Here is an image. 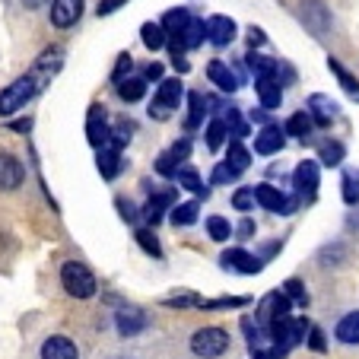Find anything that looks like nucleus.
Returning a JSON list of instances; mask_svg holds the SVG:
<instances>
[{"instance_id":"obj_1","label":"nucleus","mask_w":359,"mask_h":359,"mask_svg":"<svg viewBox=\"0 0 359 359\" xmlns=\"http://www.w3.org/2000/svg\"><path fill=\"white\" fill-rule=\"evenodd\" d=\"M61 67H64V48H61V45L45 48V51L35 57V64H32V70H29V76L35 80L39 93H41V89H45L51 80H55L57 74H61Z\"/></svg>"},{"instance_id":"obj_2","label":"nucleus","mask_w":359,"mask_h":359,"mask_svg":"<svg viewBox=\"0 0 359 359\" xmlns=\"http://www.w3.org/2000/svg\"><path fill=\"white\" fill-rule=\"evenodd\" d=\"M61 283H64V290L76 299H89L95 292L93 271H89L86 264H76V261H67V264L61 267Z\"/></svg>"},{"instance_id":"obj_3","label":"nucleus","mask_w":359,"mask_h":359,"mask_svg":"<svg viewBox=\"0 0 359 359\" xmlns=\"http://www.w3.org/2000/svg\"><path fill=\"white\" fill-rule=\"evenodd\" d=\"M191 350L201 359H217L229 350V334L223 327H201V331L191 337Z\"/></svg>"},{"instance_id":"obj_4","label":"nucleus","mask_w":359,"mask_h":359,"mask_svg":"<svg viewBox=\"0 0 359 359\" xmlns=\"http://www.w3.org/2000/svg\"><path fill=\"white\" fill-rule=\"evenodd\" d=\"M35 93H39V86H35V80L29 74L20 76V80H13L7 89H0V115H13V111H20Z\"/></svg>"},{"instance_id":"obj_5","label":"nucleus","mask_w":359,"mask_h":359,"mask_svg":"<svg viewBox=\"0 0 359 359\" xmlns=\"http://www.w3.org/2000/svg\"><path fill=\"white\" fill-rule=\"evenodd\" d=\"M182 83L178 80H163L156 89V95H153V102H149V115L156 118V121H165V118L172 115V111L178 109V102H182Z\"/></svg>"},{"instance_id":"obj_6","label":"nucleus","mask_w":359,"mask_h":359,"mask_svg":"<svg viewBox=\"0 0 359 359\" xmlns=\"http://www.w3.org/2000/svg\"><path fill=\"white\" fill-rule=\"evenodd\" d=\"M290 305L292 302L283 296V292H267V296L261 299V305H258V325L271 331L280 318H286V315H290Z\"/></svg>"},{"instance_id":"obj_7","label":"nucleus","mask_w":359,"mask_h":359,"mask_svg":"<svg viewBox=\"0 0 359 359\" xmlns=\"http://www.w3.org/2000/svg\"><path fill=\"white\" fill-rule=\"evenodd\" d=\"M292 184H296V194L302 197L305 203L315 201V191H318V163H312V159L299 163L296 175H292Z\"/></svg>"},{"instance_id":"obj_8","label":"nucleus","mask_w":359,"mask_h":359,"mask_svg":"<svg viewBox=\"0 0 359 359\" xmlns=\"http://www.w3.org/2000/svg\"><path fill=\"white\" fill-rule=\"evenodd\" d=\"M255 201L271 213H292L296 210V203H292L283 191L273 188V184H258V188H255Z\"/></svg>"},{"instance_id":"obj_9","label":"nucleus","mask_w":359,"mask_h":359,"mask_svg":"<svg viewBox=\"0 0 359 359\" xmlns=\"http://www.w3.org/2000/svg\"><path fill=\"white\" fill-rule=\"evenodd\" d=\"M86 137L95 149H102L109 143V121H105V109L102 105H93L89 109V118H86Z\"/></svg>"},{"instance_id":"obj_10","label":"nucleus","mask_w":359,"mask_h":359,"mask_svg":"<svg viewBox=\"0 0 359 359\" xmlns=\"http://www.w3.org/2000/svg\"><path fill=\"white\" fill-rule=\"evenodd\" d=\"M83 16V0H51V22L57 29L74 26Z\"/></svg>"},{"instance_id":"obj_11","label":"nucleus","mask_w":359,"mask_h":359,"mask_svg":"<svg viewBox=\"0 0 359 359\" xmlns=\"http://www.w3.org/2000/svg\"><path fill=\"white\" fill-rule=\"evenodd\" d=\"M115 325H118V334H121V337H134V334H140L143 327H147V312L128 305V309H121V312L115 315Z\"/></svg>"},{"instance_id":"obj_12","label":"nucleus","mask_w":359,"mask_h":359,"mask_svg":"<svg viewBox=\"0 0 359 359\" xmlns=\"http://www.w3.org/2000/svg\"><path fill=\"white\" fill-rule=\"evenodd\" d=\"M309 118H312L315 124H321V128H327V124L337 118V102L321 95V93L309 95Z\"/></svg>"},{"instance_id":"obj_13","label":"nucleus","mask_w":359,"mask_h":359,"mask_svg":"<svg viewBox=\"0 0 359 359\" xmlns=\"http://www.w3.org/2000/svg\"><path fill=\"white\" fill-rule=\"evenodd\" d=\"M255 89H258L261 109H267V111L280 109V102H283V86L277 83V76H261V80H255Z\"/></svg>"},{"instance_id":"obj_14","label":"nucleus","mask_w":359,"mask_h":359,"mask_svg":"<svg viewBox=\"0 0 359 359\" xmlns=\"http://www.w3.org/2000/svg\"><path fill=\"white\" fill-rule=\"evenodd\" d=\"M203 26H207V39L219 48H226L232 39H236V22H232L229 16H210Z\"/></svg>"},{"instance_id":"obj_15","label":"nucleus","mask_w":359,"mask_h":359,"mask_svg":"<svg viewBox=\"0 0 359 359\" xmlns=\"http://www.w3.org/2000/svg\"><path fill=\"white\" fill-rule=\"evenodd\" d=\"M286 143L283 130L273 128V124H267V128L258 130V137H255V153H261V156H273V153H280Z\"/></svg>"},{"instance_id":"obj_16","label":"nucleus","mask_w":359,"mask_h":359,"mask_svg":"<svg viewBox=\"0 0 359 359\" xmlns=\"http://www.w3.org/2000/svg\"><path fill=\"white\" fill-rule=\"evenodd\" d=\"M22 163L20 159H13L10 153H0V188L4 191H13L22 184Z\"/></svg>"},{"instance_id":"obj_17","label":"nucleus","mask_w":359,"mask_h":359,"mask_svg":"<svg viewBox=\"0 0 359 359\" xmlns=\"http://www.w3.org/2000/svg\"><path fill=\"white\" fill-rule=\"evenodd\" d=\"M172 203H175V191H159V194H153L147 201V207H143V219H147L149 226H156Z\"/></svg>"},{"instance_id":"obj_18","label":"nucleus","mask_w":359,"mask_h":359,"mask_svg":"<svg viewBox=\"0 0 359 359\" xmlns=\"http://www.w3.org/2000/svg\"><path fill=\"white\" fill-rule=\"evenodd\" d=\"M41 359H80L76 344L67 337H48L41 344Z\"/></svg>"},{"instance_id":"obj_19","label":"nucleus","mask_w":359,"mask_h":359,"mask_svg":"<svg viewBox=\"0 0 359 359\" xmlns=\"http://www.w3.org/2000/svg\"><path fill=\"white\" fill-rule=\"evenodd\" d=\"M223 267H232V271H242V273H258L261 261L255 255H248L245 248H229L223 255Z\"/></svg>"},{"instance_id":"obj_20","label":"nucleus","mask_w":359,"mask_h":359,"mask_svg":"<svg viewBox=\"0 0 359 359\" xmlns=\"http://www.w3.org/2000/svg\"><path fill=\"white\" fill-rule=\"evenodd\" d=\"M121 149L118 147H111V143H105V147L99 149V172H102V178H115L118 172H121Z\"/></svg>"},{"instance_id":"obj_21","label":"nucleus","mask_w":359,"mask_h":359,"mask_svg":"<svg viewBox=\"0 0 359 359\" xmlns=\"http://www.w3.org/2000/svg\"><path fill=\"white\" fill-rule=\"evenodd\" d=\"M207 76H210V83H217L223 93H236L238 89V76L229 70V64L223 61H213L210 67H207Z\"/></svg>"},{"instance_id":"obj_22","label":"nucleus","mask_w":359,"mask_h":359,"mask_svg":"<svg viewBox=\"0 0 359 359\" xmlns=\"http://www.w3.org/2000/svg\"><path fill=\"white\" fill-rule=\"evenodd\" d=\"M172 39H178V41H182V48L188 51V48L203 45V39H207V26H203V20H194V16H191L188 26H184L178 35H172Z\"/></svg>"},{"instance_id":"obj_23","label":"nucleus","mask_w":359,"mask_h":359,"mask_svg":"<svg viewBox=\"0 0 359 359\" xmlns=\"http://www.w3.org/2000/svg\"><path fill=\"white\" fill-rule=\"evenodd\" d=\"M337 340L340 344H359V312H350L337 321Z\"/></svg>"},{"instance_id":"obj_24","label":"nucleus","mask_w":359,"mask_h":359,"mask_svg":"<svg viewBox=\"0 0 359 359\" xmlns=\"http://www.w3.org/2000/svg\"><path fill=\"white\" fill-rule=\"evenodd\" d=\"M327 67H331V74L340 80V86L346 89V95L359 102V80H356V76H353V74H346V67H344V64H340V61H334V57H331V61H327Z\"/></svg>"},{"instance_id":"obj_25","label":"nucleus","mask_w":359,"mask_h":359,"mask_svg":"<svg viewBox=\"0 0 359 359\" xmlns=\"http://www.w3.org/2000/svg\"><path fill=\"white\" fill-rule=\"evenodd\" d=\"M143 93H147V80H143V76H128V80L118 83V95H121L124 102H140Z\"/></svg>"},{"instance_id":"obj_26","label":"nucleus","mask_w":359,"mask_h":359,"mask_svg":"<svg viewBox=\"0 0 359 359\" xmlns=\"http://www.w3.org/2000/svg\"><path fill=\"white\" fill-rule=\"evenodd\" d=\"M188 20H191V13H188V7H178V10H169V13L163 16V32L165 35H178L184 26H188Z\"/></svg>"},{"instance_id":"obj_27","label":"nucleus","mask_w":359,"mask_h":359,"mask_svg":"<svg viewBox=\"0 0 359 359\" xmlns=\"http://www.w3.org/2000/svg\"><path fill=\"white\" fill-rule=\"evenodd\" d=\"M226 165H229V169L238 175V172H245V169L251 165V153H248V149H245L238 140H232V143H229V156H226Z\"/></svg>"},{"instance_id":"obj_28","label":"nucleus","mask_w":359,"mask_h":359,"mask_svg":"<svg viewBox=\"0 0 359 359\" xmlns=\"http://www.w3.org/2000/svg\"><path fill=\"white\" fill-rule=\"evenodd\" d=\"M175 182L182 184V188H188L191 194H203L207 197V188H203V182H201V175H197L191 165H182V169L175 172Z\"/></svg>"},{"instance_id":"obj_29","label":"nucleus","mask_w":359,"mask_h":359,"mask_svg":"<svg viewBox=\"0 0 359 359\" xmlns=\"http://www.w3.org/2000/svg\"><path fill=\"white\" fill-rule=\"evenodd\" d=\"M248 70L255 76H277V61H273V57H267V55H248Z\"/></svg>"},{"instance_id":"obj_30","label":"nucleus","mask_w":359,"mask_h":359,"mask_svg":"<svg viewBox=\"0 0 359 359\" xmlns=\"http://www.w3.org/2000/svg\"><path fill=\"white\" fill-rule=\"evenodd\" d=\"M140 39H143V45H147L149 51H159V48L165 45V32H163V26H159V22H143Z\"/></svg>"},{"instance_id":"obj_31","label":"nucleus","mask_w":359,"mask_h":359,"mask_svg":"<svg viewBox=\"0 0 359 359\" xmlns=\"http://www.w3.org/2000/svg\"><path fill=\"white\" fill-rule=\"evenodd\" d=\"M312 118H309V111H296V115L290 118V121H286V134H292V137H309L312 134Z\"/></svg>"},{"instance_id":"obj_32","label":"nucleus","mask_w":359,"mask_h":359,"mask_svg":"<svg viewBox=\"0 0 359 359\" xmlns=\"http://www.w3.org/2000/svg\"><path fill=\"white\" fill-rule=\"evenodd\" d=\"M188 105H191V111H188V130H194V128H201V121H203V105H207V95H201V93H191L188 95Z\"/></svg>"},{"instance_id":"obj_33","label":"nucleus","mask_w":359,"mask_h":359,"mask_svg":"<svg viewBox=\"0 0 359 359\" xmlns=\"http://www.w3.org/2000/svg\"><path fill=\"white\" fill-rule=\"evenodd\" d=\"M318 156H321V163H325V165H340V163H344V143L325 140L318 147Z\"/></svg>"},{"instance_id":"obj_34","label":"nucleus","mask_w":359,"mask_h":359,"mask_svg":"<svg viewBox=\"0 0 359 359\" xmlns=\"http://www.w3.org/2000/svg\"><path fill=\"white\" fill-rule=\"evenodd\" d=\"M197 201H188V203H178V207H172V223L175 226H191L197 219Z\"/></svg>"},{"instance_id":"obj_35","label":"nucleus","mask_w":359,"mask_h":359,"mask_svg":"<svg viewBox=\"0 0 359 359\" xmlns=\"http://www.w3.org/2000/svg\"><path fill=\"white\" fill-rule=\"evenodd\" d=\"M226 134H229V128H226L219 118H213L210 124H207V147L210 149H219L226 143Z\"/></svg>"},{"instance_id":"obj_36","label":"nucleus","mask_w":359,"mask_h":359,"mask_svg":"<svg viewBox=\"0 0 359 359\" xmlns=\"http://www.w3.org/2000/svg\"><path fill=\"white\" fill-rule=\"evenodd\" d=\"M207 232H210L213 242H226V238L232 236V226H229V219H223V217H210L207 219Z\"/></svg>"},{"instance_id":"obj_37","label":"nucleus","mask_w":359,"mask_h":359,"mask_svg":"<svg viewBox=\"0 0 359 359\" xmlns=\"http://www.w3.org/2000/svg\"><path fill=\"white\" fill-rule=\"evenodd\" d=\"M137 242H140V248L147 251V255H153V258H163V248H159V238L153 236L149 229H137Z\"/></svg>"},{"instance_id":"obj_38","label":"nucleus","mask_w":359,"mask_h":359,"mask_svg":"<svg viewBox=\"0 0 359 359\" xmlns=\"http://www.w3.org/2000/svg\"><path fill=\"white\" fill-rule=\"evenodd\" d=\"M283 296L290 299V302H296V305H309V292H305V286L299 283V280H286Z\"/></svg>"},{"instance_id":"obj_39","label":"nucleus","mask_w":359,"mask_h":359,"mask_svg":"<svg viewBox=\"0 0 359 359\" xmlns=\"http://www.w3.org/2000/svg\"><path fill=\"white\" fill-rule=\"evenodd\" d=\"M255 188H238L236 194H232V207H236V210H242V213H248L251 207H255Z\"/></svg>"},{"instance_id":"obj_40","label":"nucleus","mask_w":359,"mask_h":359,"mask_svg":"<svg viewBox=\"0 0 359 359\" xmlns=\"http://www.w3.org/2000/svg\"><path fill=\"white\" fill-rule=\"evenodd\" d=\"M344 201L359 203V172H346L344 175Z\"/></svg>"},{"instance_id":"obj_41","label":"nucleus","mask_w":359,"mask_h":359,"mask_svg":"<svg viewBox=\"0 0 359 359\" xmlns=\"http://www.w3.org/2000/svg\"><path fill=\"white\" fill-rule=\"evenodd\" d=\"M242 305H248V299H245V296L213 299V302H203V299H201V309H242Z\"/></svg>"},{"instance_id":"obj_42","label":"nucleus","mask_w":359,"mask_h":359,"mask_svg":"<svg viewBox=\"0 0 359 359\" xmlns=\"http://www.w3.org/2000/svg\"><path fill=\"white\" fill-rule=\"evenodd\" d=\"M130 67H134V61H130V55H121L118 57V64H115V70H111V83H121V80H128V74H130Z\"/></svg>"},{"instance_id":"obj_43","label":"nucleus","mask_w":359,"mask_h":359,"mask_svg":"<svg viewBox=\"0 0 359 359\" xmlns=\"http://www.w3.org/2000/svg\"><path fill=\"white\" fill-rule=\"evenodd\" d=\"M156 169H159V175H172V178H175L178 163L172 159V153H163V156H159V163H156Z\"/></svg>"},{"instance_id":"obj_44","label":"nucleus","mask_w":359,"mask_h":359,"mask_svg":"<svg viewBox=\"0 0 359 359\" xmlns=\"http://www.w3.org/2000/svg\"><path fill=\"white\" fill-rule=\"evenodd\" d=\"M236 178H238V175H236V172H232L226 163H219L217 169H213V184H226V182H236Z\"/></svg>"},{"instance_id":"obj_45","label":"nucleus","mask_w":359,"mask_h":359,"mask_svg":"<svg viewBox=\"0 0 359 359\" xmlns=\"http://www.w3.org/2000/svg\"><path fill=\"white\" fill-rule=\"evenodd\" d=\"M165 305H172V309H184V305H201V299L191 296V292H182V296H169Z\"/></svg>"},{"instance_id":"obj_46","label":"nucleus","mask_w":359,"mask_h":359,"mask_svg":"<svg viewBox=\"0 0 359 359\" xmlns=\"http://www.w3.org/2000/svg\"><path fill=\"white\" fill-rule=\"evenodd\" d=\"M128 0H99V7H95V13L99 16H109V13H115L118 7H124Z\"/></svg>"},{"instance_id":"obj_47","label":"nucleus","mask_w":359,"mask_h":359,"mask_svg":"<svg viewBox=\"0 0 359 359\" xmlns=\"http://www.w3.org/2000/svg\"><path fill=\"white\" fill-rule=\"evenodd\" d=\"M172 153V159H175V163H182V159H188V153H191V140H178L175 147L169 149Z\"/></svg>"},{"instance_id":"obj_48","label":"nucleus","mask_w":359,"mask_h":359,"mask_svg":"<svg viewBox=\"0 0 359 359\" xmlns=\"http://www.w3.org/2000/svg\"><path fill=\"white\" fill-rule=\"evenodd\" d=\"M309 346H312V350H325V334L318 331V327H309Z\"/></svg>"},{"instance_id":"obj_49","label":"nucleus","mask_w":359,"mask_h":359,"mask_svg":"<svg viewBox=\"0 0 359 359\" xmlns=\"http://www.w3.org/2000/svg\"><path fill=\"white\" fill-rule=\"evenodd\" d=\"M118 210H121V217H124V219H130V223H134V219H137L134 203H128V201H124V197H118Z\"/></svg>"},{"instance_id":"obj_50","label":"nucleus","mask_w":359,"mask_h":359,"mask_svg":"<svg viewBox=\"0 0 359 359\" xmlns=\"http://www.w3.org/2000/svg\"><path fill=\"white\" fill-rule=\"evenodd\" d=\"M232 232H238V238H251L255 236V223H251V219H242L238 229H232Z\"/></svg>"},{"instance_id":"obj_51","label":"nucleus","mask_w":359,"mask_h":359,"mask_svg":"<svg viewBox=\"0 0 359 359\" xmlns=\"http://www.w3.org/2000/svg\"><path fill=\"white\" fill-rule=\"evenodd\" d=\"M143 80H163V67H159V64H149V67L143 70Z\"/></svg>"},{"instance_id":"obj_52","label":"nucleus","mask_w":359,"mask_h":359,"mask_svg":"<svg viewBox=\"0 0 359 359\" xmlns=\"http://www.w3.org/2000/svg\"><path fill=\"white\" fill-rule=\"evenodd\" d=\"M248 41H251V45H261V41H264V32L251 26V29H248Z\"/></svg>"},{"instance_id":"obj_53","label":"nucleus","mask_w":359,"mask_h":359,"mask_svg":"<svg viewBox=\"0 0 359 359\" xmlns=\"http://www.w3.org/2000/svg\"><path fill=\"white\" fill-rule=\"evenodd\" d=\"M22 4H26V7H29V10H39V7H45L48 0H22Z\"/></svg>"},{"instance_id":"obj_54","label":"nucleus","mask_w":359,"mask_h":359,"mask_svg":"<svg viewBox=\"0 0 359 359\" xmlns=\"http://www.w3.org/2000/svg\"><path fill=\"white\" fill-rule=\"evenodd\" d=\"M29 128H32V121H29V118H26V121H13V130H29Z\"/></svg>"}]
</instances>
